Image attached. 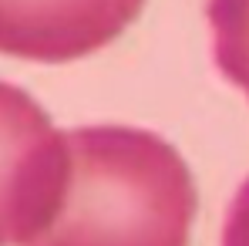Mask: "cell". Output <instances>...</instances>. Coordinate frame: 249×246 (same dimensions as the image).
I'll use <instances>...</instances> for the list:
<instances>
[{
	"instance_id": "cell-1",
	"label": "cell",
	"mask_w": 249,
	"mask_h": 246,
	"mask_svg": "<svg viewBox=\"0 0 249 246\" xmlns=\"http://www.w3.org/2000/svg\"><path fill=\"white\" fill-rule=\"evenodd\" d=\"M64 135L68 182L31 246H189L196 182L165 138L128 125Z\"/></svg>"
},
{
	"instance_id": "cell-2",
	"label": "cell",
	"mask_w": 249,
	"mask_h": 246,
	"mask_svg": "<svg viewBox=\"0 0 249 246\" xmlns=\"http://www.w3.org/2000/svg\"><path fill=\"white\" fill-rule=\"evenodd\" d=\"M68 182V135L17 84L0 81V246H31Z\"/></svg>"
},
{
	"instance_id": "cell-3",
	"label": "cell",
	"mask_w": 249,
	"mask_h": 246,
	"mask_svg": "<svg viewBox=\"0 0 249 246\" xmlns=\"http://www.w3.org/2000/svg\"><path fill=\"white\" fill-rule=\"evenodd\" d=\"M145 0H0V54L61 64L101 51Z\"/></svg>"
},
{
	"instance_id": "cell-4",
	"label": "cell",
	"mask_w": 249,
	"mask_h": 246,
	"mask_svg": "<svg viewBox=\"0 0 249 246\" xmlns=\"http://www.w3.org/2000/svg\"><path fill=\"white\" fill-rule=\"evenodd\" d=\"M215 68L249 98V0H209Z\"/></svg>"
},
{
	"instance_id": "cell-5",
	"label": "cell",
	"mask_w": 249,
	"mask_h": 246,
	"mask_svg": "<svg viewBox=\"0 0 249 246\" xmlns=\"http://www.w3.org/2000/svg\"><path fill=\"white\" fill-rule=\"evenodd\" d=\"M222 246H249V179L232 196L226 226H222Z\"/></svg>"
}]
</instances>
